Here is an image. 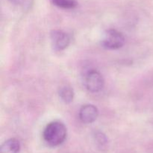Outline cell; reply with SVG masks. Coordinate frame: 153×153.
<instances>
[{
	"label": "cell",
	"instance_id": "cell-3",
	"mask_svg": "<svg viewBox=\"0 0 153 153\" xmlns=\"http://www.w3.org/2000/svg\"><path fill=\"white\" fill-rule=\"evenodd\" d=\"M105 81L100 72L91 70L86 73L85 77V85L87 89L91 93H97L104 87Z\"/></svg>",
	"mask_w": 153,
	"mask_h": 153
},
{
	"label": "cell",
	"instance_id": "cell-2",
	"mask_svg": "<svg viewBox=\"0 0 153 153\" xmlns=\"http://www.w3.org/2000/svg\"><path fill=\"white\" fill-rule=\"evenodd\" d=\"M125 43V37L123 34L115 29H110L106 31L102 45L108 49H118L123 46Z\"/></svg>",
	"mask_w": 153,
	"mask_h": 153
},
{
	"label": "cell",
	"instance_id": "cell-9",
	"mask_svg": "<svg viewBox=\"0 0 153 153\" xmlns=\"http://www.w3.org/2000/svg\"><path fill=\"white\" fill-rule=\"evenodd\" d=\"M96 140L100 146H104L107 142L106 137L102 134V133H97L96 134Z\"/></svg>",
	"mask_w": 153,
	"mask_h": 153
},
{
	"label": "cell",
	"instance_id": "cell-1",
	"mask_svg": "<svg viewBox=\"0 0 153 153\" xmlns=\"http://www.w3.org/2000/svg\"><path fill=\"white\" fill-rule=\"evenodd\" d=\"M67 127L60 121H53L48 124L43 132V137L46 144L55 147L62 144L67 139Z\"/></svg>",
	"mask_w": 153,
	"mask_h": 153
},
{
	"label": "cell",
	"instance_id": "cell-8",
	"mask_svg": "<svg viewBox=\"0 0 153 153\" xmlns=\"http://www.w3.org/2000/svg\"><path fill=\"white\" fill-rule=\"evenodd\" d=\"M52 4L62 9H74L77 7L78 3L76 0H51Z\"/></svg>",
	"mask_w": 153,
	"mask_h": 153
},
{
	"label": "cell",
	"instance_id": "cell-4",
	"mask_svg": "<svg viewBox=\"0 0 153 153\" xmlns=\"http://www.w3.org/2000/svg\"><path fill=\"white\" fill-rule=\"evenodd\" d=\"M51 40L52 46L56 50H64L70 43V36L61 30H55L51 33Z\"/></svg>",
	"mask_w": 153,
	"mask_h": 153
},
{
	"label": "cell",
	"instance_id": "cell-7",
	"mask_svg": "<svg viewBox=\"0 0 153 153\" xmlns=\"http://www.w3.org/2000/svg\"><path fill=\"white\" fill-rule=\"evenodd\" d=\"M59 97L64 103H70L74 98V91L69 86H64L59 89Z\"/></svg>",
	"mask_w": 153,
	"mask_h": 153
},
{
	"label": "cell",
	"instance_id": "cell-5",
	"mask_svg": "<svg viewBox=\"0 0 153 153\" xmlns=\"http://www.w3.org/2000/svg\"><path fill=\"white\" fill-rule=\"evenodd\" d=\"M98 116L99 111L94 105H85L79 111V119L83 123H92L96 121Z\"/></svg>",
	"mask_w": 153,
	"mask_h": 153
},
{
	"label": "cell",
	"instance_id": "cell-6",
	"mask_svg": "<svg viewBox=\"0 0 153 153\" xmlns=\"http://www.w3.org/2000/svg\"><path fill=\"white\" fill-rule=\"evenodd\" d=\"M20 143L16 138H10L4 141L0 147V153H19Z\"/></svg>",
	"mask_w": 153,
	"mask_h": 153
},
{
	"label": "cell",
	"instance_id": "cell-10",
	"mask_svg": "<svg viewBox=\"0 0 153 153\" xmlns=\"http://www.w3.org/2000/svg\"><path fill=\"white\" fill-rule=\"evenodd\" d=\"M9 1L15 4H21L22 3H23V1H25V0H9Z\"/></svg>",
	"mask_w": 153,
	"mask_h": 153
}]
</instances>
